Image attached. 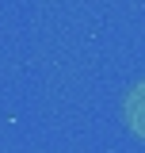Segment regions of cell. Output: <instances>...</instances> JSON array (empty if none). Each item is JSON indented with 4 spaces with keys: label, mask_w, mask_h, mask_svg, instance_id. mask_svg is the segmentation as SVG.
Returning <instances> with one entry per match:
<instances>
[{
    "label": "cell",
    "mask_w": 145,
    "mask_h": 153,
    "mask_svg": "<svg viewBox=\"0 0 145 153\" xmlns=\"http://www.w3.org/2000/svg\"><path fill=\"white\" fill-rule=\"evenodd\" d=\"M126 123H130V130H134V134H141V138H145V84L126 100Z\"/></svg>",
    "instance_id": "1"
}]
</instances>
